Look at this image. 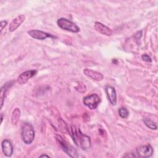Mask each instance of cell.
Instances as JSON below:
<instances>
[{"label": "cell", "instance_id": "1", "mask_svg": "<svg viewBox=\"0 0 158 158\" xmlns=\"http://www.w3.org/2000/svg\"><path fill=\"white\" fill-rule=\"evenodd\" d=\"M21 136L23 141L27 144H30L35 138V130L33 126L28 122H24L21 127Z\"/></svg>", "mask_w": 158, "mask_h": 158}, {"label": "cell", "instance_id": "2", "mask_svg": "<svg viewBox=\"0 0 158 158\" xmlns=\"http://www.w3.org/2000/svg\"><path fill=\"white\" fill-rule=\"evenodd\" d=\"M56 140L59 143L60 146L62 149V150L70 157H78V154L77 153V150L70 145L67 141H65L60 135H56Z\"/></svg>", "mask_w": 158, "mask_h": 158}, {"label": "cell", "instance_id": "3", "mask_svg": "<svg viewBox=\"0 0 158 158\" xmlns=\"http://www.w3.org/2000/svg\"><path fill=\"white\" fill-rule=\"evenodd\" d=\"M57 25L62 29L72 33L80 31V28L73 22L65 18H60L57 21Z\"/></svg>", "mask_w": 158, "mask_h": 158}, {"label": "cell", "instance_id": "4", "mask_svg": "<svg viewBox=\"0 0 158 158\" xmlns=\"http://www.w3.org/2000/svg\"><path fill=\"white\" fill-rule=\"evenodd\" d=\"M101 102V99L97 94H91L83 98V104L90 109H95Z\"/></svg>", "mask_w": 158, "mask_h": 158}, {"label": "cell", "instance_id": "5", "mask_svg": "<svg viewBox=\"0 0 158 158\" xmlns=\"http://www.w3.org/2000/svg\"><path fill=\"white\" fill-rule=\"evenodd\" d=\"M28 34L33 38L36 40H43L48 38H56L55 36L48 33L46 32L43 31L41 30H30L28 31Z\"/></svg>", "mask_w": 158, "mask_h": 158}, {"label": "cell", "instance_id": "6", "mask_svg": "<svg viewBox=\"0 0 158 158\" xmlns=\"http://www.w3.org/2000/svg\"><path fill=\"white\" fill-rule=\"evenodd\" d=\"M136 154L139 157H149L153 154V149L150 144L141 146L136 148Z\"/></svg>", "mask_w": 158, "mask_h": 158}, {"label": "cell", "instance_id": "7", "mask_svg": "<svg viewBox=\"0 0 158 158\" xmlns=\"http://www.w3.org/2000/svg\"><path fill=\"white\" fill-rule=\"evenodd\" d=\"M37 73V71L35 70H27L22 73L17 79V83L19 85L25 84L29 79L34 77Z\"/></svg>", "mask_w": 158, "mask_h": 158}, {"label": "cell", "instance_id": "8", "mask_svg": "<svg viewBox=\"0 0 158 158\" xmlns=\"http://www.w3.org/2000/svg\"><path fill=\"white\" fill-rule=\"evenodd\" d=\"M78 134H79V143L81 148L83 150H86L91 147V142L90 137L83 134L80 130H78Z\"/></svg>", "mask_w": 158, "mask_h": 158}, {"label": "cell", "instance_id": "9", "mask_svg": "<svg viewBox=\"0 0 158 158\" xmlns=\"http://www.w3.org/2000/svg\"><path fill=\"white\" fill-rule=\"evenodd\" d=\"M25 17L23 14L19 15L15 18H14L9 24V31L13 32L15 30H17L18 27L20 26L21 24L25 21Z\"/></svg>", "mask_w": 158, "mask_h": 158}, {"label": "cell", "instance_id": "10", "mask_svg": "<svg viewBox=\"0 0 158 158\" xmlns=\"http://www.w3.org/2000/svg\"><path fill=\"white\" fill-rule=\"evenodd\" d=\"M94 27L95 30L100 33L102 35H106V36H111L112 35V30L106 25H104L103 23L99 22H96L94 25Z\"/></svg>", "mask_w": 158, "mask_h": 158}, {"label": "cell", "instance_id": "11", "mask_svg": "<svg viewBox=\"0 0 158 158\" xmlns=\"http://www.w3.org/2000/svg\"><path fill=\"white\" fill-rule=\"evenodd\" d=\"M105 90L110 103L112 106H115L117 104V94L115 88L111 86H107Z\"/></svg>", "mask_w": 158, "mask_h": 158}, {"label": "cell", "instance_id": "12", "mask_svg": "<svg viewBox=\"0 0 158 158\" xmlns=\"http://www.w3.org/2000/svg\"><path fill=\"white\" fill-rule=\"evenodd\" d=\"M2 151L6 157H10L13 153V146L8 139H4L1 143Z\"/></svg>", "mask_w": 158, "mask_h": 158}, {"label": "cell", "instance_id": "13", "mask_svg": "<svg viewBox=\"0 0 158 158\" xmlns=\"http://www.w3.org/2000/svg\"><path fill=\"white\" fill-rule=\"evenodd\" d=\"M83 73L88 77L96 81H101L104 78V76L101 73L90 69H85L83 70Z\"/></svg>", "mask_w": 158, "mask_h": 158}, {"label": "cell", "instance_id": "14", "mask_svg": "<svg viewBox=\"0 0 158 158\" xmlns=\"http://www.w3.org/2000/svg\"><path fill=\"white\" fill-rule=\"evenodd\" d=\"M20 115H21V111L19 108L17 107L14 109L12 114V117H11V123L13 125H16L17 124V123L19 121Z\"/></svg>", "mask_w": 158, "mask_h": 158}, {"label": "cell", "instance_id": "15", "mask_svg": "<svg viewBox=\"0 0 158 158\" xmlns=\"http://www.w3.org/2000/svg\"><path fill=\"white\" fill-rule=\"evenodd\" d=\"M70 135L77 146H79V134L78 130H77L75 126L72 125L70 127Z\"/></svg>", "mask_w": 158, "mask_h": 158}, {"label": "cell", "instance_id": "16", "mask_svg": "<svg viewBox=\"0 0 158 158\" xmlns=\"http://www.w3.org/2000/svg\"><path fill=\"white\" fill-rule=\"evenodd\" d=\"M9 87V85L8 83H6L4 85H3L1 88V92H0V100H1V109L2 108L3 104H4V101L6 98V92L7 88Z\"/></svg>", "mask_w": 158, "mask_h": 158}, {"label": "cell", "instance_id": "17", "mask_svg": "<svg viewBox=\"0 0 158 158\" xmlns=\"http://www.w3.org/2000/svg\"><path fill=\"white\" fill-rule=\"evenodd\" d=\"M144 124L146 125L147 127L151 130H157V124L151 119L147 118V117H144L143 119Z\"/></svg>", "mask_w": 158, "mask_h": 158}, {"label": "cell", "instance_id": "18", "mask_svg": "<svg viewBox=\"0 0 158 158\" xmlns=\"http://www.w3.org/2000/svg\"><path fill=\"white\" fill-rule=\"evenodd\" d=\"M75 89L80 93H84L86 91V87L85 83L81 81H78L77 85L75 86Z\"/></svg>", "mask_w": 158, "mask_h": 158}, {"label": "cell", "instance_id": "19", "mask_svg": "<svg viewBox=\"0 0 158 158\" xmlns=\"http://www.w3.org/2000/svg\"><path fill=\"white\" fill-rule=\"evenodd\" d=\"M118 114L120 117L123 118H127L129 115L128 110L125 107H120L118 109Z\"/></svg>", "mask_w": 158, "mask_h": 158}, {"label": "cell", "instance_id": "20", "mask_svg": "<svg viewBox=\"0 0 158 158\" xmlns=\"http://www.w3.org/2000/svg\"><path fill=\"white\" fill-rule=\"evenodd\" d=\"M141 59H143V60H144L146 62H152V59H151V57L148 54H142Z\"/></svg>", "mask_w": 158, "mask_h": 158}, {"label": "cell", "instance_id": "21", "mask_svg": "<svg viewBox=\"0 0 158 158\" xmlns=\"http://www.w3.org/2000/svg\"><path fill=\"white\" fill-rule=\"evenodd\" d=\"M7 22L6 20H2L0 22V27H1V32L2 31L4 28L7 25Z\"/></svg>", "mask_w": 158, "mask_h": 158}, {"label": "cell", "instance_id": "22", "mask_svg": "<svg viewBox=\"0 0 158 158\" xmlns=\"http://www.w3.org/2000/svg\"><path fill=\"white\" fill-rule=\"evenodd\" d=\"M49 157V156H48V155H46V154H42V155H41V156H40V157Z\"/></svg>", "mask_w": 158, "mask_h": 158}, {"label": "cell", "instance_id": "23", "mask_svg": "<svg viewBox=\"0 0 158 158\" xmlns=\"http://www.w3.org/2000/svg\"><path fill=\"white\" fill-rule=\"evenodd\" d=\"M112 62H113L114 63H115V64H117V60L115 59H113V60H112Z\"/></svg>", "mask_w": 158, "mask_h": 158}, {"label": "cell", "instance_id": "24", "mask_svg": "<svg viewBox=\"0 0 158 158\" xmlns=\"http://www.w3.org/2000/svg\"><path fill=\"white\" fill-rule=\"evenodd\" d=\"M2 120H3V115H2V114H1V122L2 123Z\"/></svg>", "mask_w": 158, "mask_h": 158}]
</instances>
